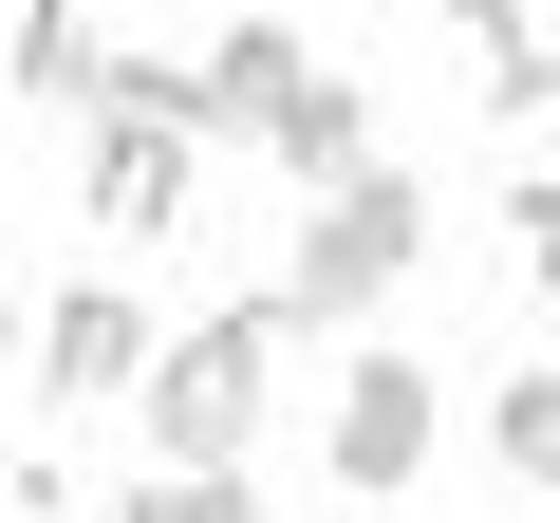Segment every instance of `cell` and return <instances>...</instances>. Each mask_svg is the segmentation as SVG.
I'll list each match as a JSON object with an SVG mask.
<instances>
[{"label":"cell","instance_id":"7a4b0ae2","mask_svg":"<svg viewBox=\"0 0 560 523\" xmlns=\"http://www.w3.org/2000/svg\"><path fill=\"white\" fill-rule=\"evenodd\" d=\"M411 262H430V187H411V168H337V187H300V243H280V318H374Z\"/></svg>","mask_w":560,"mask_h":523},{"label":"cell","instance_id":"3957f363","mask_svg":"<svg viewBox=\"0 0 560 523\" xmlns=\"http://www.w3.org/2000/svg\"><path fill=\"white\" fill-rule=\"evenodd\" d=\"M318 449H337L355 504H411L430 449H448V374H430V356H355V374L318 393Z\"/></svg>","mask_w":560,"mask_h":523},{"label":"cell","instance_id":"8fae6325","mask_svg":"<svg viewBox=\"0 0 560 523\" xmlns=\"http://www.w3.org/2000/svg\"><path fill=\"white\" fill-rule=\"evenodd\" d=\"M224 486H243V467H150V486H131L113 523H224Z\"/></svg>","mask_w":560,"mask_h":523},{"label":"cell","instance_id":"ba28073f","mask_svg":"<svg viewBox=\"0 0 560 523\" xmlns=\"http://www.w3.org/2000/svg\"><path fill=\"white\" fill-rule=\"evenodd\" d=\"M448 38H467L486 113H560V38H541V0H448Z\"/></svg>","mask_w":560,"mask_h":523},{"label":"cell","instance_id":"30bf717a","mask_svg":"<svg viewBox=\"0 0 560 523\" xmlns=\"http://www.w3.org/2000/svg\"><path fill=\"white\" fill-rule=\"evenodd\" d=\"M486 449H504L523 486H560V374H504V393H486Z\"/></svg>","mask_w":560,"mask_h":523},{"label":"cell","instance_id":"9c48e42d","mask_svg":"<svg viewBox=\"0 0 560 523\" xmlns=\"http://www.w3.org/2000/svg\"><path fill=\"white\" fill-rule=\"evenodd\" d=\"M94 0H20V20H0V75H20V94H57V113H94Z\"/></svg>","mask_w":560,"mask_h":523},{"label":"cell","instance_id":"52a82bcc","mask_svg":"<svg viewBox=\"0 0 560 523\" xmlns=\"http://www.w3.org/2000/svg\"><path fill=\"white\" fill-rule=\"evenodd\" d=\"M261 150H280V187H337V168H374V94L300 57V94H280V113H261Z\"/></svg>","mask_w":560,"mask_h":523},{"label":"cell","instance_id":"277c9868","mask_svg":"<svg viewBox=\"0 0 560 523\" xmlns=\"http://www.w3.org/2000/svg\"><path fill=\"white\" fill-rule=\"evenodd\" d=\"M131 356H150V300H131V281L38 300V411H57V393H131Z\"/></svg>","mask_w":560,"mask_h":523},{"label":"cell","instance_id":"5b68a950","mask_svg":"<svg viewBox=\"0 0 560 523\" xmlns=\"http://www.w3.org/2000/svg\"><path fill=\"white\" fill-rule=\"evenodd\" d=\"M94 224H113V243H168V224H187V131L94 113Z\"/></svg>","mask_w":560,"mask_h":523},{"label":"cell","instance_id":"5bb4252c","mask_svg":"<svg viewBox=\"0 0 560 523\" xmlns=\"http://www.w3.org/2000/svg\"><path fill=\"white\" fill-rule=\"evenodd\" d=\"M224 523H280V504H261V486H224Z\"/></svg>","mask_w":560,"mask_h":523},{"label":"cell","instance_id":"6da1fadb","mask_svg":"<svg viewBox=\"0 0 560 523\" xmlns=\"http://www.w3.org/2000/svg\"><path fill=\"white\" fill-rule=\"evenodd\" d=\"M280 300H206L187 337H150L131 356V411H150V449L168 467H243V430H261V393H280Z\"/></svg>","mask_w":560,"mask_h":523},{"label":"cell","instance_id":"7c38bea8","mask_svg":"<svg viewBox=\"0 0 560 523\" xmlns=\"http://www.w3.org/2000/svg\"><path fill=\"white\" fill-rule=\"evenodd\" d=\"M0 523H75V467H57V449H20V467H0Z\"/></svg>","mask_w":560,"mask_h":523},{"label":"cell","instance_id":"4fadbf2b","mask_svg":"<svg viewBox=\"0 0 560 523\" xmlns=\"http://www.w3.org/2000/svg\"><path fill=\"white\" fill-rule=\"evenodd\" d=\"M504 243H523V281H560V168H523V206H504Z\"/></svg>","mask_w":560,"mask_h":523},{"label":"cell","instance_id":"8992f818","mask_svg":"<svg viewBox=\"0 0 560 523\" xmlns=\"http://www.w3.org/2000/svg\"><path fill=\"white\" fill-rule=\"evenodd\" d=\"M280 94H300V38H280V20H224V38L187 57V150H206V131H261Z\"/></svg>","mask_w":560,"mask_h":523}]
</instances>
